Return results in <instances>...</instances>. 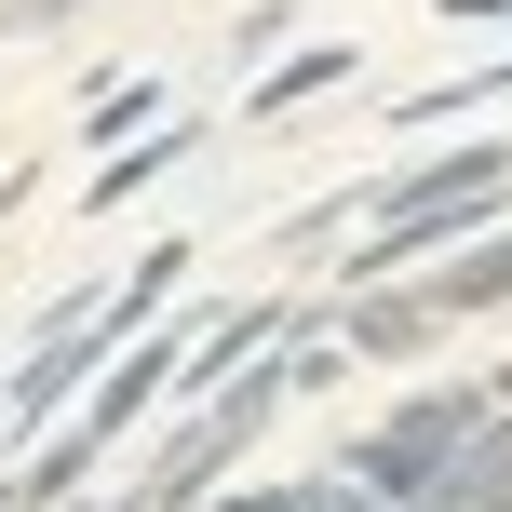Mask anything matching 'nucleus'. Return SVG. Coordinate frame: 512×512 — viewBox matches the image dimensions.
Here are the masks:
<instances>
[{
    "mask_svg": "<svg viewBox=\"0 0 512 512\" xmlns=\"http://www.w3.org/2000/svg\"><path fill=\"white\" fill-rule=\"evenodd\" d=\"M512 189V149H459V162H418L405 189H378V230H364V256H351V283H391L405 256H432L445 230H472Z\"/></svg>",
    "mask_w": 512,
    "mask_h": 512,
    "instance_id": "f257e3e1",
    "label": "nucleus"
},
{
    "mask_svg": "<svg viewBox=\"0 0 512 512\" xmlns=\"http://www.w3.org/2000/svg\"><path fill=\"white\" fill-rule=\"evenodd\" d=\"M472 432H486V391H418V405L391 418V432H364L337 472H351L364 499H432L445 472H459V445H472Z\"/></svg>",
    "mask_w": 512,
    "mask_h": 512,
    "instance_id": "f03ea898",
    "label": "nucleus"
},
{
    "mask_svg": "<svg viewBox=\"0 0 512 512\" xmlns=\"http://www.w3.org/2000/svg\"><path fill=\"white\" fill-rule=\"evenodd\" d=\"M95 337H122V324H68V337H41V351L14 364V418H54L81 391V364H95Z\"/></svg>",
    "mask_w": 512,
    "mask_h": 512,
    "instance_id": "7ed1b4c3",
    "label": "nucleus"
},
{
    "mask_svg": "<svg viewBox=\"0 0 512 512\" xmlns=\"http://www.w3.org/2000/svg\"><path fill=\"white\" fill-rule=\"evenodd\" d=\"M432 324H445L432 297H364V310H351V351H418Z\"/></svg>",
    "mask_w": 512,
    "mask_h": 512,
    "instance_id": "20e7f679",
    "label": "nucleus"
},
{
    "mask_svg": "<svg viewBox=\"0 0 512 512\" xmlns=\"http://www.w3.org/2000/svg\"><path fill=\"white\" fill-rule=\"evenodd\" d=\"M499 297H512V243H486V256H459V270L432 283V310H445V324H459V310H499Z\"/></svg>",
    "mask_w": 512,
    "mask_h": 512,
    "instance_id": "39448f33",
    "label": "nucleus"
},
{
    "mask_svg": "<svg viewBox=\"0 0 512 512\" xmlns=\"http://www.w3.org/2000/svg\"><path fill=\"white\" fill-rule=\"evenodd\" d=\"M324 81H351V41H324V54H297V68H270V81H256V108H297V95H324Z\"/></svg>",
    "mask_w": 512,
    "mask_h": 512,
    "instance_id": "423d86ee",
    "label": "nucleus"
},
{
    "mask_svg": "<svg viewBox=\"0 0 512 512\" xmlns=\"http://www.w3.org/2000/svg\"><path fill=\"white\" fill-rule=\"evenodd\" d=\"M176 162H189V135H149V149H122V162L95 176V203H135V189H149V176H176Z\"/></svg>",
    "mask_w": 512,
    "mask_h": 512,
    "instance_id": "0eeeda50",
    "label": "nucleus"
},
{
    "mask_svg": "<svg viewBox=\"0 0 512 512\" xmlns=\"http://www.w3.org/2000/svg\"><path fill=\"white\" fill-rule=\"evenodd\" d=\"M499 95H512V54H499V68H472V81H432L405 122H459V108H499Z\"/></svg>",
    "mask_w": 512,
    "mask_h": 512,
    "instance_id": "6e6552de",
    "label": "nucleus"
},
{
    "mask_svg": "<svg viewBox=\"0 0 512 512\" xmlns=\"http://www.w3.org/2000/svg\"><path fill=\"white\" fill-rule=\"evenodd\" d=\"M54 14H68V0H14V27H54Z\"/></svg>",
    "mask_w": 512,
    "mask_h": 512,
    "instance_id": "1a4fd4ad",
    "label": "nucleus"
},
{
    "mask_svg": "<svg viewBox=\"0 0 512 512\" xmlns=\"http://www.w3.org/2000/svg\"><path fill=\"white\" fill-rule=\"evenodd\" d=\"M499 405H512V378H499Z\"/></svg>",
    "mask_w": 512,
    "mask_h": 512,
    "instance_id": "9d476101",
    "label": "nucleus"
}]
</instances>
